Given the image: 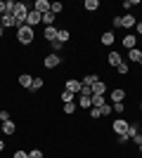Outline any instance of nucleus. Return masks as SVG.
Returning <instances> with one entry per match:
<instances>
[{"label": "nucleus", "instance_id": "obj_1", "mask_svg": "<svg viewBox=\"0 0 142 158\" xmlns=\"http://www.w3.org/2000/svg\"><path fill=\"white\" fill-rule=\"evenodd\" d=\"M5 14H12L19 26H26V17H28V7L24 2H14V0H7V12Z\"/></svg>", "mask_w": 142, "mask_h": 158}, {"label": "nucleus", "instance_id": "obj_2", "mask_svg": "<svg viewBox=\"0 0 142 158\" xmlns=\"http://www.w3.org/2000/svg\"><path fill=\"white\" fill-rule=\"evenodd\" d=\"M36 40V31L31 26H19L17 28V43L19 45H33Z\"/></svg>", "mask_w": 142, "mask_h": 158}, {"label": "nucleus", "instance_id": "obj_3", "mask_svg": "<svg viewBox=\"0 0 142 158\" xmlns=\"http://www.w3.org/2000/svg\"><path fill=\"white\" fill-rule=\"evenodd\" d=\"M128 120H123V118H118V120H114L111 123V130L116 132V137H121V135H128Z\"/></svg>", "mask_w": 142, "mask_h": 158}, {"label": "nucleus", "instance_id": "obj_4", "mask_svg": "<svg viewBox=\"0 0 142 158\" xmlns=\"http://www.w3.org/2000/svg\"><path fill=\"white\" fill-rule=\"evenodd\" d=\"M62 64V57H59V54H47V57H45V61H43V66H45V69H50V71H52V69H57V66H59Z\"/></svg>", "mask_w": 142, "mask_h": 158}, {"label": "nucleus", "instance_id": "obj_5", "mask_svg": "<svg viewBox=\"0 0 142 158\" xmlns=\"http://www.w3.org/2000/svg\"><path fill=\"white\" fill-rule=\"evenodd\" d=\"M36 24H43V14L36 12V10H28V17H26V26L33 28Z\"/></svg>", "mask_w": 142, "mask_h": 158}, {"label": "nucleus", "instance_id": "obj_6", "mask_svg": "<svg viewBox=\"0 0 142 158\" xmlns=\"http://www.w3.org/2000/svg\"><path fill=\"white\" fill-rule=\"evenodd\" d=\"M33 10H36V12H41V14H47L50 10H52V2H47V0H36Z\"/></svg>", "mask_w": 142, "mask_h": 158}, {"label": "nucleus", "instance_id": "obj_7", "mask_svg": "<svg viewBox=\"0 0 142 158\" xmlns=\"http://www.w3.org/2000/svg\"><path fill=\"white\" fill-rule=\"evenodd\" d=\"M81 87H83L81 80H74V78H69V80H67V90H69L71 94H81Z\"/></svg>", "mask_w": 142, "mask_h": 158}, {"label": "nucleus", "instance_id": "obj_8", "mask_svg": "<svg viewBox=\"0 0 142 158\" xmlns=\"http://www.w3.org/2000/svg\"><path fill=\"white\" fill-rule=\"evenodd\" d=\"M135 24H137V21H135V17H133L130 12L121 17V28H128V31H130V28H135Z\"/></svg>", "mask_w": 142, "mask_h": 158}, {"label": "nucleus", "instance_id": "obj_9", "mask_svg": "<svg viewBox=\"0 0 142 158\" xmlns=\"http://www.w3.org/2000/svg\"><path fill=\"white\" fill-rule=\"evenodd\" d=\"M57 31H59L57 26H45V31H43V38H45L47 43H54V40H57Z\"/></svg>", "mask_w": 142, "mask_h": 158}, {"label": "nucleus", "instance_id": "obj_10", "mask_svg": "<svg viewBox=\"0 0 142 158\" xmlns=\"http://www.w3.org/2000/svg\"><path fill=\"white\" fill-rule=\"evenodd\" d=\"M0 26H2V28H14V26L19 28V24H17V19H14L12 14H2V21H0Z\"/></svg>", "mask_w": 142, "mask_h": 158}, {"label": "nucleus", "instance_id": "obj_11", "mask_svg": "<svg viewBox=\"0 0 142 158\" xmlns=\"http://www.w3.org/2000/svg\"><path fill=\"white\" fill-rule=\"evenodd\" d=\"M121 45L126 47V50H133V47L137 45V35H135V33H128V35L121 40Z\"/></svg>", "mask_w": 142, "mask_h": 158}, {"label": "nucleus", "instance_id": "obj_12", "mask_svg": "<svg viewBox=\"0 0 142 158\" xmlns=\"http://www.w3.org/2000/svg\"><path fill=\"white\" fill-rule=\"evenodd\" d=\"M109 97H111V102H123V99H126V90H121V87H116V90H111V94H109Z\"/></svg>", "mask_w": 142, "mask_h": 158}, {"label": "nucleus", "instance_id": "obj_13", "mask_svg": "<svg viewBox=\"0 0 142 158\" xmlns=\"http://www.w3.org/2000/svg\"><path fill=\"white\" fill-rule=\"evenodd\" d=\"M107 61H109V66H118V64H123V59H121V54L118 52H109V57H107Z\"/></svg>", "mask_w": 142, "mask_h": 158}, {"label": "nucleus", "instance_id": "obj_14", "mask_svg": "<svg viewBox=\"0 0 142 158\" xmlns=\"http://www.w3.org/2000/svg\"><path fill=\"white\" fill-rule=\"evenodd\" d=\"M90 102H93V106H95V109H102V106L107 104L104 94H93V97H90Z\"/></svg>", "mask_w": 142, "mask_h": 158}, {"label": "nucleus", "instance_id": "obj_15", "mask_svg": "<svg viewBox=\"0 0 142 158\" xmlns=\"http://www.w3.org/2000/svg\"><path fill=\"white\" fill-rule=\"evenodd\" d=\"M2 132H5V135H14V132H17V123H14V120H5V123H2Z\"/></svg>", "mask_w": 142, "mask_h": 158}, {"label": "nucleus", "instance_id": "obj_16", "mask_svg": "<svg viewBox=\"0 0 142 158\" xmlns=\"http://www.w3.org/2000/svg\"><path fill=\"white\" fill-rule=\"evenodd\" d=\"M128 59H130V61H137V64H140V61H142V50H137V47L128 50Z\"/></svg>", "mask_w": 142, "mask_h": 158}, {"label": "nucleus", "instance_id": "obj_17", "mask_svg": "<svg viewBox=\"0 0 142 158\" xmlns=\"http://www.w3.org/2000/svg\"><path fill=\"white\" fill-rule=\"evenodd\" d=\"M31 83H33V78H31L28 73H21V76H19V85H21V87L31 90Z\"/></svg>", "mask_w": 142, "mask_h": 158}, {"label": "nucleus", "instance_id": "obj_18", "mask_svg": "<svg viewBox=\"0 0 142 158\" xmlns=\"http://www.w3.org/2000/svg\"><path fill=\"white\" fill-rule=\"evenodd\" d=\"M76 104L81 106V109H93V102H90V97H83V94H78Z\"/></svg>", "mask_w": 142, "mask_h": 158}, {"label": "nucleus", "instance_id": "obj_19", "mask_svg": "<svg viewBox=\"0 0 142 158\" xmlns=\"http://www.w3.org/2000/svg\"><path fill=\"white\" fill-rule=\"evenodd\" d=\"M69 38H71V33H69L67 28H59V31H57V40H59L62 45H64V43H69Z\"/></svg>", "mask_w": 142, "mask_h": 158}, {"label": "nucleus", "instance_id": "obj_20", "mask_svg": "<svg viewBox=\"0 0 142 158\" xmlns=\"http://www.w3.org/2000/svg\"><path fill=\"white\" fill-rule=\"evenodd\" d=\"M83 7H85L88 12H95V10H100V0H85Z\"/></svg>", "mask_w": 142, "mask_h": 158}, {"label": "nucleus", "instance_id": "obj_21", "mask_svg": "<svg viewBox=\"0 0 142 158\" xmlns=\"http://www.w3.org/2000/svg\"><path fill=\"white\" fill-rule=\"evenodd\" d=\"M104 92H107V85H104L102 80H97L93 85V94H104Z\"/></svg>", "mask_w": 142, "mask_h": 158}, {"label": "nucleus", "instance_id": "obj_22", "mask_svg": "<svg viewBox=\"0 0 142 158\" xmlns=\"http://www.w3.org/2000/svg\"><path fill=\"white\" fill-rule=\"evenodd\" d=\"M76 106H78V104H76V99H74V102H67V104H64V113H67V116H74Z\"/></svg>", "mask_w": 142, "mask_h": 158}, {"label": "nucleus", "instance_id": "obj_23", "mask_svg": "<svg viewBox=\"0 0 142 158\" xmlns=\"http://www.w3.org/2000/svg\"><path fill=\"white\" fill-rule=\"evenodd\" d=\"M102 45H114V33L111 31H107V33H102Z\"/></svg>", "mask_w": 142, "mask_h": 158}, {"label": "nucleus", "instance_id": "obj_24", "mask_svg": "<svg viewBox=\"0 0 142 158\" xmlns=\"http://www.w3.org/2000/svg\"><path fill=\"white\" fill-rule=\"evenodd\" d=\"M97 80H100V78H97V76H95V73H93V76H85V78H83L81 83H83V85H85V87H93L95 83H97Z\"/></svg>", "mask_w": 142, "mask_h": 158}, {"label": "nucleus", "instance_id": "obj_25", "mask_svg": "<svg viewBox=\"0 0 142 158\" xmlns=\"http://www.w3.org/2000/svg\"><path fill=\"white\" fill-rule=\"evenodd\" d=\"M43 24H45V26H54V14L52 12L43 14Z\"/></svg>", "mask_w": 142, "mask_h": 158}, {"label": "nucleus", "instance_id": "obj_26", "mask_svg": "<svg viewBox=\"0 0 142 158\" xmlns=\"http://www.w3.org/2000/svg\"><path fill=\"white\" fill-rule=\"evenodd\" d=\"M43 85H45V80H43V78H33V83H31V90L36 92V90H41Z\"/></svg>", "mask_w": 142, "mask_h": 158}, {"label": "nucleus", "instance_id": "obj_27", "mask_svg": "<svg viewBox=\"0 0 142 158\" xmlns=\"http://www.w3.org/2000/svg\"><path fill=\"white\" fill-rule=\"evenodd\" d=\"M137 135H140V127H137V125H133V123H130V125H128V137L133 139V137H137Z\"/></svg>", "mask_w": 142, "mask_h": 158}, {"label": "nucleus", "instance_id": "obj_28", "mask_svg": "<svg viewBox=\"0 0 142 158\" xmlns=\"http://www.w3.org/2000/svg\"><path fill=\"white\" fill-rule=\"evenodd\" d=\"M116 71H118V76H128L130 66H128V64H118V66H116Z\"/></svg>", "mask_w": 142, "mask_h": 158}, {"label": "nucleus", "instance_id": "obj_29", "mask_svg": "<svg viewBox=\"0 0 142 158\" xmlns=\"http://www.w3.org/2000/svg\"><path fill=\"white\" fill-rule=\"evenodd\" d=\"M90 118H93V120H100V118H102V111L93 106V109H90Z\"/></svg>", "mask_w": 142, "mask_h": 158}, {"label": "nucleus", "instance_id": "obj_30", "mask_svg": "<svg viewBox=\"0 0 142 158\" xmlns=\"http://www.w3.org/2000/svg\"><path fill=\"white\" fill-rule=\"evenodd\" d=\"M62 102H64V104H67V102H74V94L69 92V90H64V92H62Z\"/></svg>", "mask_w": 142, "mask_h": 158}, {"label": "nucleus", "instance_id": "obj_31", "mask_svg": "<svg viewBox=\"0 0 142 158\" xmlns=\"http://www.w3.org/2000/svg\"><path fill=\"white\" fill-rule=\"evenodd\" d=\"M62 10H64V5H62V2H52V10H50V12H52V14H59Z\"/></svg>", "mask_w": 142, "mask_h": 158}, {"label": "nucleus", "instance_id": "obj_32", "mask_svg": "<svg viewBox=\"0 0 142 158\" xmlns=\"http://www.w3.org/2000/svg\"><path fill=\"white\" fill-rule=\"evenodd\" d=\"M111 109H114L116 113H123V109H126V104H123V102H116V104H111Z\"/></svg>", "mask_w": 142, "mask_h": 158}, {"label": "nucleus", "instance_id": "obj_33", "mask_svg": "<svg viewBox=\"0 0 142 158\" xmlns=\"http://www.w3.org/2000/svg\"><path fill=\"white\" fill-rule=\"evenodd\" d=\"M28 158H43V151L41 149H33V151H28Z\"/></svg>", "mask_w": 142, "mask_h": 158}, {"label": "nucleus", "instance_id": "obj_34", "mask_svg": "<svg viewBox=\"0 0 142 158\" xmlns=\"http://www.w3.org/2000/svg\"><path fill=\"white\" fill-rule=\"evenodd\" d=\"M50 45H52L54 54H57V52H59V50H62V47H64V45H62V43H59V40H54V43H50Z\"/></svg>", "mask_w": 142, "mask_h": 158}, {"label": "nucleus", "instance_id": "obj_35", "mask_svg": "<svg viewBox=\"0 0 142 158\" xmlns=\"http://www.w3.org/2000/svg\"><path fill=\"white\" fill-rule=\"evenodd\" d=\"M100 111H102V116H109V113L114 111V109H111V106H109V104H104V106H102V109H100Z\"/></svg>", "mask_w": 142, "mask_h": 158}, {"label": "nucleus", "instance_id": "obj_36", "mask_svg": "<svg viewBox=\"0 0 142 158\" xmlns=\"http://www.w3.org/2000/svg\"><path fill=\"white\" fill-rule=\"evenodd\" d=\"M12 158H28V153L26 151H21V149H19V151H14V156Z\"/></svg>", "mask_w": 142, "mask_h": 158}, {"label": "nucleus", "instance_id": "obj_37", "mask_svg": "<svg viewBox=\"0 0 142 158\" xmlns=\"http://www.w3.org/2000/svg\"><path fill=\"white\" fill-rule=\"evenodd\" d=\"M111 24H114V28H121V17H114V19H111Z\"/></svg>", "mask_w": 142, "mask_h": 158}, {"label": "nucleus", "instance_id": "obj_38", "mask_svg": "<svg viewBox=\"0 0 142 158\" xmlns=\"http://www.w3.org/2000/svg\"><path fill=\"white\" fill-rule=\"evenodd\" d=\"M7 12V2L5 0H0V14H5Z\"/></svg>", "mask_w": 142, "mask_h": 158}, {"label": "nucleus", "instance_id": "obj_39", "mask_svg": "<svg viewBox=\"0 0 142 158\" xmlns=\"http://www.w3.org/2000/svg\"><path fill=\"white\" fill-rule=\"evenodd\" d=\"M0 120H2V123H5V120H10V113H7V111H0Z\"/></svg>", "mask_w": 142, "mask_h": 158}, {"label": "nucleus", "instance_id": "obj_40", "mask_svg": "<svg viewBox=\"0 0 142 158\" xmlns=\"http://www.w3.org/2000/svg\"><path fill=\"white\" fill-rule=\"evenodd\" d=\"M135 33H140V35H142V21H137V24H135Z\"/></svg>", "mask_w": 142, "mask_h": 158}, {"label": "nucleus", "instance_id": "obj_41", "mask_svg": "<svg viewBox=\"0 0 142 158\" xmlns=\"http://www.w3.org/2000/svg\"><path fill=\"white\" fill-rule=\"evenodd\" d=\"M133 142H135V144L140 146V144H142V135H137V137H133Z\"/></svg>", "mask_w": 142, "mask_h": 158}, {"label": "nucleus", "instance_id": "obj_42", "mask_svg": "<svg viewBox=\"0 0 142 158\" xmlns=\"http://www.w3.org/2000/svg\"><path fill=\"white\" fill-rule=\"evenodd\" d=\"M0 151H5V142L2 139H0Z\"/></svg>", "mask_w": 142, "mask_h": 158}, {"label": "nucleus", "instance_id": "obj_43", "mask_svg": "<svg viewBox=\"0 0 142 158\" xmlns=\"http://www.w3.org/2000/svg\"><path fill=\"white\" fill-rule=\"evenodd\" d=\"M2 33H5V28H2V26H0V38H2Z\"/></svg>", "mask_w": 142, "mask_h": 158}, {"label": "nucleus", "instance_id": "obj_44", "mask_svg": "<svg viewBox=\"0 0 142 158\" xmlns=\"http://www.w3.org/2000/svg\"><path fill=\"white\" fill-rule=\"evenodd\" d=\"M140 45H142V35H140Z\"/></svg>", "mask_w": 142, "mask_h": 158}, {"label": "nucleus", "instance_id": "obj_45", "mask_svg": "<svg viewBox=\"0 0 142 158\" xmlns=\"http://www.w3.org/2000/svg\"><path fill=\"white\" fill-rule=\"evenodd\" d=\"M140 153H142V144H140Z\"/></svg>", "mask_w": 142, "mask_h": 158}, {"label": "nucleus", "instance_id": "obj_46", "mask_svg": "<svg viewBox=\"0 0 142 158\" xmlns=\"http://www.w3.org/2000/svg\"><path fill=\"white\" fill-rule=\"evenodd\" d=\"M140 135H142V125H140Z\"/></svg>", "mask_w": 142, "mask_h": 158}, {"label": "nucleus", "instance_id": "obj_47", "mask_svg": "<svg viewBox=\"0 0 142 158\" xmlns=\"http://www.w3.org/2000/svg\"><path fill=\"white\" fill-rule=\"evenodd\" d=\"M0 21H2V14H0Z\"/></svg>", "mask_w": 142, "mask_h": 158}, {"label": "nucleus", "instance_id": "obj_48", "mask_svg": "<svg viewBox=\"0 0 142 158\" xmlns=\"http://www.w3.org/2000/svg\"><path fill=\"white\" fill-rule=\"evenodd\" d=\"M0 132H2V125H0Z\"/></svg>", "mask_w": 142, "mask_h": 158}]
</instances>
